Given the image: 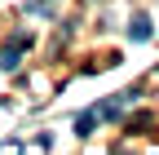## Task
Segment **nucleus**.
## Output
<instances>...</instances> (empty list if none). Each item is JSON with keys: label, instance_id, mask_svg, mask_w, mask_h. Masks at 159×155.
Instances as JSON below:
<instances>
[{"label": "nucleus", "instance_id": "nucleus-1", "mask_svg": "<svg viewBox=\"0 0 159 155\" xmlns=\"http://www.w3.org/2000/svg\"><path fill=\"white\" fill-rule=\"evenodd\" d=\"M150 31H155V22H150L146 13H137V18H133V27H128L133 40H150Z\"/></svg>", "mask_w": 159, "mask_h": 155}, {"label": "nucleus", "instance_id": "nucleus-2", "mask_svg": "<svg viewBox=\"0 0 159 155\" xmlns=\"http://www.w3.org/2000/svg\"><path fill=\"white\" fill-rule=\"evenodd\" d=\"M93 129H97V111H84V115H75V133H80V138H89Z\"/></svg>", "mask_w": 159, "mask_h": 155}, {"label": "nucleus", "instance_id": "nucleus-3", "mask_svg": "<svg viewBox=\"0 0 159 155\" xmlns=\"http://www.w3.org/2000/svg\"><path fill=\"white\" fill-rule=\"evenodd\" d=\"M18 53H22L18 45H13V49H5V53H0V67H5V71H13V67H18Z\"/></svg>", "mask_w": 159, "mask_h": 155}]
</instances>
